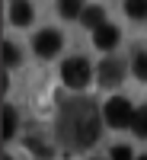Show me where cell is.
<instances>
[{"mask_svg":"<svg viewBox=\"0 0 147 160\" xmlns=\"http://www.w3.org/2000/svg\"><path fill=\"white\" fill-rule=\"evenodd\" d=\"M35 51L42 58H51V55H58L61 51V32L58 29H42L35 35Z\"/></svg>","mask_w":147,"mask_h":160,"instance_id":"obj_4","label":"cell"},{"mask_svg":"<svg viewBox=\"0 0 147 160\" xmlns=\"http://www.w3.org/2000/svg\"><path fill=\"white\" fill-rule=\"evenodd\" d=\"M61 16H67V19H74V16H83V0H61Z\"/></svg>","mask_w":147,"mask_h":160,"instance_id":"obj_10","label":"cell"},{"mask_svg":"<svg viewBox=\"0 0 147 160\" xmlns=\"http://www.w3.org/2000/svg\"><path fill=\"white\" fill-rule=\"evenodd\" d=\"M135 74H138L141 80H147V55H138V58H135Z\"/></svg>","mask_w":147,"mask_h":160,"instance_id":"obj_14","label":"cell"},{"mask_svg":"<svg viewBox=\"0 0 147 160\" xmlns=\"http://www.w3.org/2000/svg\"><path fill=\"white\" fill-rule=\"evenodd\" d=\"M112 160H135L128 148H112Z\"/></svg>","mask_w":147,"mask_h":160,"instance_id":"obj_15","label":"cell"},{"mask_svg":"<svg viewBox=\"0 0 147 160\" xmlns=\"http://www.w3.org/2000/svg\"><path fill=\"white\" fill-rule=\"evenodd\" d=\"M102 19H105L102 7H86V10H83V22H86V26H93V32H96L99 26H105Z\"/></svg>","mask_w":147,"mask_h":160,"instance_id":"obj_8","label":"cell"},{"mask_svg":"<svg viewBox=\"0 0 147 160\" xmlns=\"http://www.w3.org/2000/svg\"><path fill=\"white\" fill-rule=\"evenodd\" d=\"M61 77H64V83L80 90V87H86L90 83V61L86 58H67L61 64Z\"/></svg>","mask_w":147,"mask_h":160,"instance_id":"obj_3","label":"cell"},{"mask_svg":"<svg viewBox=\"0 0 147 160\" xmlns=\"http://www.w3.org/2000/svg\"><path fill=\"white\" fill-rule=\"evenodd\" d=\"M131 128H135L141 138H147V106L135 112V122H131Z\"/></svg>","mask_w":147,"mask_h":160,"instance_id":"obj_12","label":"cell"},{"mask_svg":"<svg viewBox=\"0 0 147 160\" xmlns=\"http://www.w3.org/2000/svg\"><path fill=\"white\" fill-rule=\"evenodd\" d=\"M122 74H125V68H122V61H115V58L99 64V83L102 87H115L118 80H122Z\"/></svg>","mask_w":147,"mask_h":160,"instance_id":"obj_5","label":"cell"},{"mask_svg":"<svg viewBox=\"0 0 147 160\" xmlns=\"http://www.w3.org/2000/svg\"><path fill=\"white\" fill-rule=\"evenodd\" d=\"M10 22H13V26H29V22H32V7L26 3V0L13 3V10H10Z\"/></svg>","mask_w":147,"mask_h":160,"instance_id":"obj_7","label":"cell"},{"mask_svg":"<svg viewBox=\"0 0 147 160\" xmlns=\"http://www.w3.org/2000/svg\"><path fill=\"white\" fill-rule=\"evenodd\" d=\"M141 160H147V157H141Z\"/></svg>","mask_w":147,"mask_h":160,"instance_id":"obj_17","label":"cell"},{"mask_svg":"<svg viewBox=\"0 0 147 160\" xmlns=\"http://www.w3.org/2000/svg\"><path fill=\"white\" fill-rule=\"evenodd\" d=\"M125 13L131 19H144L147 16V0H125Z\"/></svg>","mask_w":147,"mask_h":160,"instance_id":"obj_11","label":"cell"},{"mask_svg":"<svg viewBox=\"0 0 147 160\" xmlns=\"http://www.w3.org/2000/svg\"><path fill=\"white\" fill-rule=\"evenodd\" d=\"M13 131H16V109H13V106H3V141L13 138Z\"/></svg>","mask_w":147,"mask_h":160,"instance_id":"obj_9","label":"cell"},{"mask_svg":"<svg viewBox=\"0 0 147 160\" xmlns=\"http://www.w3.org/2000/svg\"><path fill=\"white\" fill-rule=\"evenodd\" d=\"M3 64L7 68H13V64H19V51L13 42H3Z\"/></svg>","mask_w":147,"mask_h":160,"instance_id":"obj_13","label":"cell"},{"mask_svg":"<svg viewBox=\"0 0 147 160\" xmlns=\"http://www.w3.org/2000/svg\"><path fill=\"white\" fill-rule=\"evenodd\" d=\"M93 45H96L99 51H109L118 45V29L115 26H99L96 32H93Z\"/></svg>","mask_w":147,"mask_h":160,"instance_id":"obj_6","label":"cell"},{"mask_svg":"<svg viewBox=\"0 0 147 160\" xmlns=\"http://www.w3.org/2000/svg\"><path fill=\"white\" fill-rule=\"evenodd\" d=\"M102 115H105V122H109L112 128H125V125L135 122V109H131V102L122 99V96H112L109 102H105Z\"/></svg>","mask_w":147,"mask_h":160,"instance_id":"obj_2","label":"cell"},{"mask_svg":"<svg viewBox=\"0 0 147 160\" xmlns=\"http://www.w3.org/2000/svg\"><path fill=\"white\" fill-rule=\"evenodd\" d=\"M58 138L71 151H86L99 138V112L90 99H74L61 109L58 118Z\"/></svg>","mask_w":147,"mask_h":160,"instance_id":"obj_1","label":"cell"},{"mask_svg":"<svg viewBox=\"0 0 147 160\" xmlns=\"http://www.w3.org/2000/svg\"><path fill=\"white\" fill-rule=\"evenodd\" d=\"M29 148H32V151H35V154H42V157H45V154H48V151H45V148H42V144H38V141H35V138H32V141H29Z\"/></svg>","mask_w":147,"mask_h":160,"instance_id":"obj_16","label":"cell"}]
</instances>
